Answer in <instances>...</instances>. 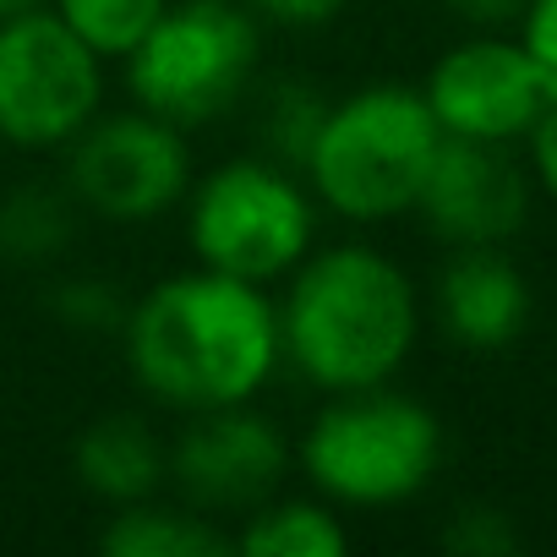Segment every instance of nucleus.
<instances>
[{
  "instance_id": "obj_14",
  "label": "nucleus",
  "mask_w": 557,
  "mask_h": 557,
  "mask_svg": "<svg viewBox=\"0 0 557 557\" xmlns=\"http://www.w3.org/2000/svg\"><path fill=\"white\" fill-rule=\"evenodd\" d=\"M104 557H230L235 541L219 519L186 508L181 497L164 503L159 492L143 503H121L99 535Z\"/></svg>"
},
{
  "instance_id": "obj_2",
  "label": "nucleus",
  "mask_w": 557,
  "mask_h": 557,
  "mask_svg": "<svg viewBox=\"0 0 557 557\" xmlns=\"http://www.w3.org/2000/svg\"><path fill=\"white\" fill-rule=\"evenodd\" d=\"M278 301V350L323 394L388 383L421 329L410 273L377 246L307 251Z\"/></svg>"
},
{
  "instance_id": "obj_11",
  "label": "nucleus",
  "mask_w": 557,
  "mask_h": 557,
  "mask_svg": "<svg viewBox=\"0 0 557 557\" xmlns=\"http://www.w3.org/2000/svg\"><path fill=\"white\" fill-rule=\"evenodd\" d=\"M530 208V181L508 159V143L443 137L421 181L416 213L448 246H503Z\"/></svg>"
},
{
  "instance_id": "obj_25",
  "label": "nucleus",
  "mask_w": 557,
  "mask_h": 557,
  "mask_svg": "<svg viewBox=\"0 0 557 557\" xmlns=\"http://www.w3.org/2000/svg\"><path fill=\"white\" fill-rule=\"evenodd\" d=\"M50 0H0V17H17V12H39Z\"/></svg>"
},
{
  "instance_id": "obj_19",
  "label": "nucleus",
  "mask_w": 557,
  "mask_h": 557,
  "mask_svg": "<svg viewBox=\"0 0 557 557\" xmlns=\"http://www.w3.org/2000/svg\"><path fill=\"white\" fill-rule=\"evenodd\" d=\"M126 307L115 285H104V278H66V285L50 290V312L66 323V329H88V334H110L126 323Z\"/></svg>"
},
{
  "instance_id": "obj_15",
  "label": "nucleus",
  "mask_w": 557,
  "mask_h": 557,
  "mask_svg": "<svg viewBox=\"0 0 557 557\" xmlns=\"http://www.w3.org/2000/svg\"><path fill=\"white\" fill-rule=\"evenodd\" d=\"M240 557H345L350 530L323 497H268L230 535Z\"/></svg>"
},
{
  "instance_id": "obj_12",
  "label": "nucleus",
  "mask_w": 557,
  "mask_h": 557,
  "mask_svg": "<svg viewBox=\"0 0 557 557\" xmlns=\"http://www.w3.org/2000/svg\"><path fill=\"white\" fill-rule=\"evenodd\" d=\"M437 323L465 350H508L530 323V285L497 246H454L437 278Z\"/></svg>"
},
{
  "instance_id": "obj_17",
  "label": "nucleus",
  "mask_w": 557,
  "mask_h": 557,
  "mask_svg": "<svg viewBox=\"0 0 557 557\" xmlns=\"http://www.w3.org/2000/svg\"><path fill=\"white\" fill-rule=\"evenodd\" d=\"M170 0H50V12L104 61H126Z\"/></svg>"
},
{
  "instance_id": "obj_8",
  "label": "nucleus",
  "mask_w": 557,
  "mask_h": 557,
  "mask_svg": "<svg viewBox=\"0 0 557 557\" xmlns=\"http://www.w3.org/2000/svg\"><path fill=\"white\" fill-rule=\"evenodd\" d=\"M66 191L94 219L148 224L191 191L186 132L137 104L115 115H94L66 143Z\"/></svg>"
},
{
  "instance_id": "obj_9",
  "label": "nucleus",
  "mask_w": 557,
  "mask_h": 557,
  "mask_svg": "<svg viewBox=\"0 0 557 557\" xmlns=\"http://www.w3.org/2000/svg\"><path fill=\"white\" fill-rule=\"evenodd\" d=\"M290 470V443L262 410L246 405H213L191 410L186 426L170 443L164 486L208 519H246L257 503H268Z\"/></svg>"
},
{
  "instance_id": "obj_4",
  "label": "nucleus",
  "mask_w": 557,
  "mask_h": 557,
  "mask_svg": "<svg viewBox=\"0 0 557 557\" xmlns=\"http://www.w3.org/2000/svg\"><path fill=\"white\" fill-rule=\"evenodd\" d=\"M443 459V421L388 383L334 394L307 437L301 470L334 508H394L426 492Z\"/></svg>"
},
{
  "instance_id": "obj_10",
  "label": "nucleus",
  "mask_w": 557,
  "mask_h": 557,
  "mask_svg": "<svg viewBox=\"0 0 557 557\" xmlns=\"http://www.w3.org/2000/svg\"><path fill=\"white\" fill-rule=\"evenodd\" d=\"M426 110L437 115L443 137H475V143H513L530 137V126L546 110V88L513 39H465L454 45L426 88Z\"/></svg>"
},
{
  "instance_id": "obj_13",
  "label": "nucleus",
  "mask_w": 557,
  "mask_h": 557,
  "mask_svg": "<svg viewBox=\"0 0 557 557\" xmlns=\"http://www.w3.org/2000/svg\"><path fill=\"white\" fill-rule=\"evenodd\" d=\"M164 465H170V443L143 416H126V410H110V416L88 421L77 448H72L77 481L110 508L164 492Z\"/></svg>"
},
{
  "instance_id": "obj_22",
  "label": "nucleus",
  "mask_w": 557,
  "mask_h": 557,
  "mask_svg": "<svg viewBox=\"0 0 557 557\" xmlns=\"http://www.w3.org/2000/svg\"><path fill=\"white\" fill-rule=\"evenodd\" d=\"M240 7L273 28H329L350 0H240Z\"/></svg>"
},
{
  "instance_id": "obj_23",
  "label": "nucleus",
  "mask_w": 557,
  "mask_h": 557,
  "mask_svg": "<svg viewBox=\"0 0 557 557\" xmlns=\"http://www.w3.org/2000/svg\"><path fill=\"white\" fill-rule=\"evenodd\" d=\"M530 153H535V170H541V186L552 191L557 202V104L541 110V121L530 126Z\"/></svg>"
},
{
  "instance_id": "obj_18",
  "label": "nucleus",
  "mask_w": 557,
  "mask_h": 557,
  "mask_svg": "<svg viewBox=\"0 0 557 557\" xmlns=\"http://www.w3.org/2000/svg\"><path fill=\"white\" fill-rule=\"evenodd\" d=\"M323 115H329V99H323L318 88L296 83V77L262 88V99H257V132H262L268 159L301 170L307 153H312V137H318Z\"/></svg>"
},
{
  "instance_id": "obj_24",
  "label": "nucleus",
  "mask_w": 557,
  "mask_h": 557,
  "mask_svg": "<svg viewBox=\"0 0 557 557\" xmlns=\"http://www.w3.org/2000/svg\"><path fill=\"white\" fill-rule=\"evenodd\" d=\"M448 7L465 17V23H508V17H519L524 12V0H448Z\"/></svg>"
},
{
  "instance_id": "obj_7",
  "label": "nucleus",
  "mask_w": 557,
  "mask_h": 557,
  "mask_svg": "<svg viewBox=\"0 0 557 557\" xmlns=\"http://www.w3.org/2000/svg\"><path fill=\"white\" fill-rule=\"evenodd\" d=\"M104 99L94 55L50 7L0 17V137L12 148H66Z\"/></svg>"
},
{
  "instance_id": "obj_5",
  "label": "nucleus",
  "mask_w": 557,
  "mask_h": 557,
  "mask_svg": "<svg viewBox=\"0 0 557 557\" xmlns=\"http://www.w3.org/2000/svg\"><path fill=\"white\" fill-rule=\"evenodd\" d=\"M262 23L240 0H170L126 55L137 110L191 132L230 115L257 88Z\"/></svg>"
},
{
  "instance_id": "obj_16",
  "label": "nucleus",
  "mask_w": 557,
  "mask_h": 557,
  "mask_svg": "<svg viewBox=\"0 0 557 557\" xmlns=\"http://www.w3.org/2000/svg\"><path fill=\"white\" fill-rule=\"evenodd\" d=\"M77 219H83V208L66 191V181L61 186L28 181L0 197V257L17 268H45L72 246Z\"/></svg>"
},
{
  "instance_id": "obj_6",
  "label": "nucleus",
  "mask_w": 557,
  "mask_h": 557,
  "mask_svg": "<svg viewBox=\"0 0 557 557\" xmlns=\"http://www.w3.org/2000/svg\"><path fill=\"white\" fill-rule=\"evenodd\" d=\"M318 230V197L278 159H230L191 186L186 240L191 257L213 273L273 285L285 278Z\"/></svg>"
},
{
  "instance_id": "obj_20",
  "label": "nucleus",
  "mask_w": 557,
  "mask_h": 557,
  "mask_svg": "<svg viewBox=\"0 0 557 557\" xmlns=\"http://www.w3.org/2000/svg\"><path fill=\"white\" fill-rule=\"evenodd\" d=\"M443 546L465 557H503V552H519V535L497 508H459V519L443 530Z\"/></svg>"
},
{
  "instance_id": "obj_3",
  "label": "nucleus",
  "mask_w": 557,
  "mask_h": 557,
  "mask_svg": "<svg viewBox=\"0 0 557 557\" xmlns=\"http://www.w3.org/2000/svg\"><path fill=\"white\" fill-rule=\"evenodd\" d=\"M443 126L416 88H361L329 104L312 153L307 191L350 224H383L416 208L421 181L437 159Z\"/></svg>"
},
{
  "instance_id": "obj_21",
  "label": "nucleus",
  "mask_w": 557,
  "mask_h": 557,
  "mask_svg": "<svg viewBox=\"0 0 557 557\" xmlns=\"http://www.w3.org/2000/svg\"><path fill=\"white\" fill-rule=\"evenodd\" d=\"M519 17H524L519 45H524V55H530V66L546 88V104H557V0H524Z\"/></svg>"
},
{
  "instance_id": "obj_1",
  "label": "nucleus",
  "mask_w": 557,
  "mask_h": 557,
  "mask_svg": "<svg viewBox=\"0 0 557 557\" xmlns=\"http://www.w3.org/2000/svg\"><path fill=\"white\" fill-rule=\"evenodd\" d=\"M132 377L170 410H213V405H246L268 388L278 350V307L262 296V285L186 268L159 278L126 307L121 323Z\"/></svg>"
}]
</instances>
